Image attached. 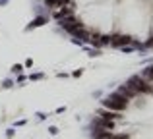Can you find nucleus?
Returning <instances> with one entry per match:
<instances>
[{
    "mask_svg": "<svg viewBox=\"0 0 153 139\" xmlns=\"http://www.w3.org/2000/svg\"><path fill=\"white\" fill-rule=\"evenodd\" d=\"M45 6L52 10V18L56 21L74 16L76 12L84 10L85 14L93 18L105 14V12H116L124 10V18H132L136 14H151L153 21V0H45Z\"/></svg>",
    "mask_w": 153,
    "mask_h": 139,
    "instance_id": "1",
    "label": "nucleus"
},
{
    "mask_svg": "<svg viewBox=\"0 0 153 139\" xmlns=\"http://www.w3.org/2000/svg\"><path fill=\"white\" fill-rule=\"evenodd\" d=\"M103 106L112 110V112H120V110H124V108L128 106V99H126L122 93L116 91L114 95H111V97H107L103 101Z\"/></svg>",
    "mask_w": 153,
    "mask_h": 139,
    "instance_id": "2",
    "label": "nucleus"
},
{
    "mask_svg": "<svg viewBox=\"0 0 153 139\" xmlns=\"http://www.w3.org/2000/svg\"><path fill=\"white\" fill-rule=\"evenodd\" d=\"M43 77V74H35V75H31V79H41Z\"/></svg>",
    "mask_w": 153,
    "mask_h": 139,
    "instance_id": "7",
    "label": "nucleus"
},
{
    "mask_svg": "<svg viewBox=\"0 0 153 139\" xmlns=\"http://www.w3.org/2000/svg\"><path fill=\"white\" fill-rule=\"evenodd\" d=\"M45 21H46V18H37L35 21H31V25H29L27 29H31V27H39V25H43Z\"/></svg>",
    "mask_w": 153,
    "mask_h": 139,
    "instance_id": "3",
    "label": "nucleus"
},
{
    "mask_svg": "<svg viewBox=\"0 0 153 139\" xmlns=\"http://www.w3.org/2000/svg\"><path fill=\"white\" fill-rule=\"evenodd\" d=\"M12 85H14V81H12V79H4V81H2V87H4V89L12 87Z\"/></svg>",
    "mask_w": 153,
    "mask_h": 139,
    "instance_id": "4",
    "label": "nucleus"
},
{
    "mask_svg": "<svg viewBox=\"0 0 153 139\" xmlns=\"http://www.w3.org/2000/svg\"><path fill=\"white\" fill-rule=\"evenodd\" d=\"M12 70H14L16 74H19V72H21V70H23V66H19V64H16V66H14V68H12Z\"/></svg>",
    "mask_w": 153,
    "mask_h": 139,
    "instance_id": "5",
    "label": "nucleus"
},
{
    "mask_svg": "<svg viewBox=\"0 0 153 139\" xmlns=\"http://www.w3.org/2000/svg\"><path fill=\"white\" fill-rule=\"evenodd\" d=\"M49 131H51V135H56V133H58V130H56V128H49Z\"/></svg>",
    "mask_w": 153,
    "mask_h": 139,
    "instance_id": "6",
    "label": "nucleus"
}]
</instances>
